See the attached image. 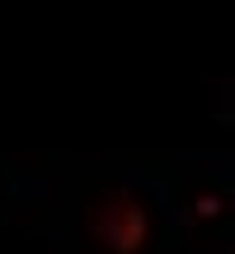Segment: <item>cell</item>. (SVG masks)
<instances>
[{"label": "cell", "mask_w": 235, "mask_h": 254, "mask_svg": "<svg viewBox=\"0 0 235 254\" xmlns=\"http://www.w3.org/2000/svg\"><path fill=\"white\" fill-rule=\"evenodd\" d=\"M0 202H5V179H0Z\"/></svg>", "instance_id": "obj_2"}, {"label": "cell", "mask_w": 235, "mask_h": 254, "mask_svg": "<svg viewBox=\"0 0 235 254\" xmlns=\"http://www.w3.org/2000/svg\"><path fill=\"white\" fill-rule=\"evenodd\" d=\"M160 207L127 179H90L71 202V254H155Z\"/></svg>", "instance_id": "obj_1"}]
</instances>
